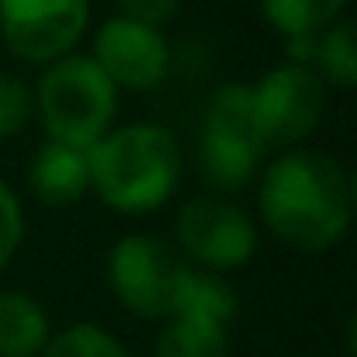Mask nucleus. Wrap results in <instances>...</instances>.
Wrapping results in <instances>:
<instances>
[{"instance_id": "obj_1", "label": "nucleus", "mask_w": 357, "mask_h": 357, "mask_svg": "<svg viewBox=\"0 0 357 357\" xmlns=\"http://www.w3.org/2000/svg\"><path fill=\"white\" fill-rule=\"evenodd\" d=\"M257 212L267 233L288 250L326 253L347 236L354 219L347 170L319 149H284L260 177Z\"/></svg>"}, {"instance_id": "obj_2", "label": "nucleus", "mask_w": 357, "mask_h": 357, "mask_svg": "<svg viewBox=\"0 0 357 357\" xmlns=\"http://www.w3.org/2000/svg\"><path fill=\"white\" fill-rule=\"evenodd\" d=\"M91 191L119 215H153L167 208L184 181V153L177 135L160 121L115 125L87 149Z\"/></svg>"}, {"instance_id": "obj_3", "label": "nucleus", "mask_w": 357, "mask_h": 357, "mask_svg": "<svg viewBox=\"0 0 357 357\" xmlns=\"http://www.w3.org/2000/svg\"><path fill=\"white\" fill-rule=\"evenodd\" d=\"M31 91H35V119L42 121L52 142L91 149L115 128L119 87L84 52H70L42 66V77Z\"/></svg>"}, {"instance_id": "obj_4", "label": "nucleus", "mask_w": 357, "mask_h": 357, "mask_svg": "<svg viewBox=\"0 0 357 357\" xmlns=\"http://www.w3.org/2000/svg\"><path fill=\"white\" fill-rule=\"evenodd\" d=\"M108 288L135 319L167 323L181 312L195 267L174 250V243L153 233H128L108 250Z\"/></svg>"}, {"instance_id": "obj_5", "label": "nucleus", "mask_w": 357, "mask_h": 357, "mask_svg": "<svg viewBox=\"0 0 357 357\" xmlns=\"http://www.w3.org/2000/svg\"><path fill=\"white\" fill-rule=\"evenodd\" d=\"M267 146L257 132L253 119V94L250 84L229 80L222 84L208 105L198 132V177L205 181L208 195L229 198L239 195L260 170Z\"/></svg>"}, {"instance_id": "obj_6", "label": "nucleus", "mask_w": 357, "mask_h": 357, "mask_svg": "<svg viewBox=\"0 0 357 357\" xmlns=\"http://www.w3.org/2000/svg\"><path fill=\"white\" fill-rule=\"evenodd\" d=\"M260 233L236 202L191 195L174 215V250L198 271L229 274L257 257Z\"/></svg>"}, {"instance_id": "obj_7", "label": "nucleus", "mask_w": 357, "mask_h": 357, "mask_svg": "<svg viewBox=\"0 0 357 357\" xmlns=\"http://www.w3.org/2000/svg\"><path fill=\"white\" fill-rule=\"evenodd\" d=\"M253 119L267 149L305 146L326 119V84L312 66L278 63L250 84Z\"/></svg>"}, {"instance_id": "obj_8", "label": "nucleus", "mask_w": 357, "mask_h": 357, "mask_svg": "<svg viewBox=\"0 0 357 357\" xmlns=\"http://www.w3.org/2000/svg\"><path fill=\"white\" fill-rule=\"evenodd\" d=\"M91 0H0V38L28 66H49L84 42Z\"/></svg>"}, {"instance_id": "obj_9", "label": "nucleus", "mask_w": 357, "mask_h": 357, "mask_svg": "<svg viewBox=\"0 0 357 357\" xmlns=\"http://www.w3.org/2000/svg\"><path fill=\"white\" fill-rule=\"evenodd\" d=\"M91 59L105 70V77L128 94H149L156 91L174 66V49L160 28L139 24L132 17L112 14L94 31V52Z\"/></svg>"}, {"instance_id": "obj_10", "label": "nucleus", "mask_w": 357, "mask_h": 357, "mask_svg": "<svg viewBox=\"0 0 357 357\" xmlns=\"http://www.w3.org/2000/svg\"><path fill=\"white\" fill-rule=\"evenodd\" d=\"M28 191L45 208H73L91 195L87 149H73L45 139L28 163Z\"/></svg>"}, {"instance_id": "obj_11", "label": "nucleus", "mask_w": 357, "mask_h": 357, "mask_svg": "<svg viewBox=\"0 0 357 357\" xmlns=\"http://www.w3.org/2000/svg\"><path fill=\"white\" fill-rule=\"evenodd\" d=\"M52 340L45 305L17 288H0V357H38Z\"/></svg>"}, {"instance_id": "obj_12", "label": "nucleus", "mask_w": 357, "mask_h": 357, "mask_svg": "<svg viewBox=\"0 0 357 357\" xmlns=\"http://www.w3.org/2000/svg\"><path fill=\"white\" fill-rule=\"evenodd\" d=\"M153 357H229V326L198 316H174L163 323Z\"/></svg>"}, {"instance_id": "obj_13", "label": "nucleus", "mask_w": 357, "mask_h": 357, "mask_svg": "<svg viewBox=\"0 0 357 357\" xmlns=\"http://www.w3.org/2000/svg\"><path fill=\"white\" fill-rule=\"evenodd\" d=\"M312 70L326 87L357 91V17H337L316 38Z\"/></svg>"}, {"instance_id": "obj_14", "label": "nucleus", "mask_w": 357, "mask_h": 357, "mask_svg": "<svg viewBox=\"0 0 357 357\" xmlns=\"http://www.w3.org/2000/svg\"><path fill=\"white\" fill-rule=\"evenodd\" d=\"M347 0H260L264 21L281 38H302L326 31L337 17H344Z\"/></svg>"}, {"instance_id": "obj_15", "label": "nucleus", "mask_w": 357, "mask_h": 357, "mask_svg": "<svg viewBox=\"0 0 357 357\" xmlns=\"http://www.w3.org/2000/svg\"><path fill=\"white\" fill-rule=\"evenodd\" d=\"M236 312H239L236 288H233L222 274H208V271H198V267H195L188 298H184V305H181L177 316H198V319L229 326V323L236 319Z\"/></svg>"}, {"instance_id": "obj_16", "label": "nucleus", "mask_w": 357, "mask_h": 357, "mask_svg": "<svg viewBox=\"0 0 357 357\" xmlns=\"http://www.w3.org/2000/svg\"><path fill=\"white\" fill-rule=\"evenodd\" d=\"M38 357H132L128 347L121 344L115 333H108L98 323H73L45 344Z\"/></svg>"}, {"instance_id": "obj_17", "label": "nucleus", "mask_w": 357, "mask_h": 357, "mask_svg": "<svg viewBox=\"0 0 357 357\" xmlns=\"http://www.w3.org/2000/svg\"><path fill=\"white\" fill-rule=\"evenodd\" d=\"M35 119V91L17 73L0 70V142L21 135Z\"/></svg>"}, {"instance_id": "obj_18", "label": "nucleus", "mask_w": 357, "mask_h": 357, "mask_svg": "<svg viewBox=\"0 0 357 357\" xmlns=\"http://www.w3.org/2000/svg\"><path fill=\"white\" fill-rule=\"evenodd\" d=\"M21 243H24V208L14 188L0 177V274L10 267Z\"/></svg>"}, {"instance_id": "obj_19", "label": "nucleus", "mask_w": 357, "mask_h": 357, "mask_svg": "<svg viewBox=\"0 0 357 357\" xmlns=\"http://www.w3.org/2000/svg\"><path fill=\"white\" fill-rule=\"evenodd\" d=\"M119 3L121 17H132L139 24H149V28H167L170 21H177L184 0H115Z\"/></svg>"}, {"instance_id": "obj_20", "label": "nucleus", "mask_w": 357, "mask_h": 357, "mask_svg": "<svg viewBox=\"0 0 357 357\" xmlns=\"http://www.w3.org/2000/svg\"><path fill=\"white\" fill-rule=\"evenodd\" d=\"M347 354L357 357V312L351 316V323H347Z\"/></svg>"}, {"instance_id": "obj_21", "label": "nucleus", "mask_w": 357, "mask_h": 357, "mask_svg": "<svg viewBox=\"0 0 357 357\" xmlns=\"http://www.w3.org/2000/svg\"><path fill=\"white\" fill-rule=\"evenodd\" d=\"M347 191H351V208L357 212V167L347 174Z\"/></svg>"}]
</instances>
